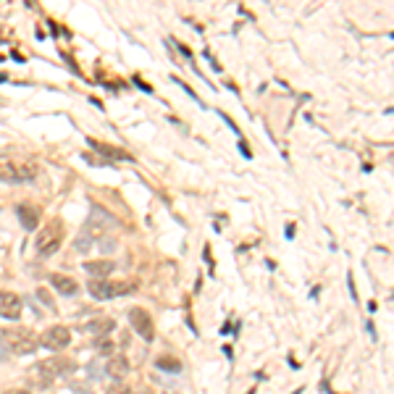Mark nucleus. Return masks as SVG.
<instances>
[{
	"label": "nucleus",
	"instance_id": "nucleus-1",
	"mask_svg": "<svg viewBox=\"0 0 394 394\" xmlns=\"http://www.w3.org/2000/svg\"><path fill=\"white\" fill-rule=\"evenodd\" d=\"M34 176H37L34 163H16L11 155H0V181L19 184V181H29Z\"/></svg>",
	"mask_w": 394,
	"mask_h": 394
},
{
	"label": "nucleus",
	"instance_id": "nucleus-2",
	"mask_svg": "<svg viewBox=\"0 0 394 394\" xmlns=\"http://www.w3.org/2000/svg\"><path fill=\"white\" fill-rule=\"evenodd\" d=\"M89 294L95 300H113V297H124V294L134 292L137 284L134 281H108V279H92L89 281Z\"/></svg>",
	"mask_w": 394,
	"mask_h": 394
},
{
	"label": "nucleus",
	"instance_id": "nucleus-3",
	"mask_svg": "<svg viewBox=\"0 0 394 394\" xmlns=\"http://www.w3.org/2000/svg\"><path fill=\"white\" fill-rule=\"evenodd\" d=\"M3 342L11 347V352H16V355H29V352L37 350V344H40L32 329H13V331H8V334L3 337Z\"/></svg>",
	"mask_w": 394,
	"mask_h": 394
},
{
	"label": "nucleus",
	"instance_id": "nucleus-4",
	"mask_svg": "<svg viewBox=\"0 0 394 394\" xmlns=\"http://www.w3.org/2000/svg\"><path fill=\"white\" fill-rule=\"evenodd\" d=\"M60 245H63V231H60L58 221H53L48 229L37 237V253H40L42 257H50V255H56L60 250Z\"/></svg>",
	"mask_w": 394,
	"mask_h": 394
},
{
	"label": "nucleus",
	"instance_id": "nucleus-5",
	"mask_svg": "<svg viewBox=\"0 0 394 394\" xmlns=\"http://www.w3.org/2000/svg\"><path fill=\"white\" fill-rule=\"evenodd\" d=\"M129 323H132V329L137 331L145 342H153V339H155L153 315H150L145 308H132V310H129Z\"/></svg>",
	"mask_w": 394,
	"mask_h": 394
},
{
	"label": "nucleus",
	"instance_id": "nucleus-6",
	"mask_svg": "<svg viewBox=\"0 0 394 394\" xmlns=\"http://www.w3.org/2000/svg\"><path fill=\"white\" fill-rule=\"evenodd\" d=\"M42 344L48 347V350H56V352H60V350H66V347L71 344V331L66 329V326H50L48 331L42 334Z\"/></svg>",
	"mask_w": 394,
	"mask_h": 394
},
{
	"label": "nucleus",
	"instance_id": "nucleus-7",
	"mask_svg": "<svg viewBox=\"0 0 394 394\" xmlns=\"http://www.w3.org/2000/svg\"><path fill=\"white\" fill-rule=\"evenodd\" d=\"M74 368V363H69L66 358H53V360H45L37 366V373H40V384H50L53 381V376H58V373H66V370H71Z\"/></svg>",
	"mask_w": 394,
	"mask_h": 394
},
{
	"label": "nucleus",
	"instance_id": "nucleus-8",
	"mask_svg": "<svg viewBox=\"0 0 394 394\" xmlns=\"http://www.w3.org/2000/svg\"><path fill=\"white\" fill-rule=\"evenodd\" d=\"M21 297L16 292H0V318H8V321H16L21 315Z\"/></svg>",
	"mask_w": 394,
	"mask_h": 394
},
{
	"label": "nucleus",
	"instance_id": "nucleus-9",
	"mask_svg": "<svg viewBox=\"0 0 394 394\" xmlns=\"http://www.w3.org/2000/svg\"><path fill=\"white\" fill-rule=\"evenodd\" d=\"M16 213H19V221H21V226H24L27 231H34L37 226H40V208H34V205H19Z\"/></svg>",
	"mask_w": 394,
	"mask_h": 394
},
{
	"label": "nucleus",
	"instance_id": "nucleus-10",
	"mask_svg": "<svg viewBox=\"0 0 394 394\" xmlns=\"http://www.w3.org/2000/svg\"><path fill=\"white\" fill-rule=\"evenodd\" d=\"M82 268H84L89 276H95V279H105V276H111L113 271H116V263L113 260H84Z\"/></svg>",
	"mask_w": 394,
	"mask_h": 394
},
{
	"label": "nucleus",
	"instance_id": "nucleus-11",
	"mask_svg": "<svg viewBox=\"0 0 394 394\" xmlns=\"http://www.w3.org/2000/svg\"><path fill=\"white\" fill-rule=\"evenodd\" d=\"M105 370H108L116 381H121V378L129 373V360L124 355H113V358H108V363H105Z\"/></svg>",
	"mask_w": 394,
	"mask_h": 394
},
{
	"label": "nucleus",
	"instance_id": "nucleus-12",
	"mask_svg": "<svg viewBox=\"0 0 394 394\" xmlns=\"http://www.w3.org/2000/svg\"><path fill=\"white\" fill-rule=\"evenodd\" d=\"M50 284L56 286V289L60 292V294H77V289H79V284L74 281L71 276H63V274H50Z\"/></svg>",
	"mask_w": 394,
	"mask_h": 394
},
{
	"label": "nucleus",
	"instance_id": "nucleus-13",
	"mask_svg": "<svg viewBox=\"0 0 394 394\" xmlns=\"http://www.w3.org/2000/svg\"><path fill=\"white\" fill-rule=\"evenodd\" d=\"M113 329H116V321H113V318H95V321L87 323V331L95 334V337H108Z\"/></svg>",
	"mask_w": 394,
	"mask_h": 394
},
{
	"label": "nucleus",
	"instance_id": "nucleus-14",
	"mask_svg": "<svg viewBox=\"0 0 394 394\" xmlns=\"http://www.w3.org/2000/svg\"><path fill=\"white\" fill-rule=\"evenodd\" d=\"M155 368L166 370V373H179L181 370V363L176 358H171V355H161V358L155 360Z\"/></svg>",
	"mask_w": 394,
	"mask_h": 394
},
{
	"label": "nucleus",
	"instance_id": "nucleus-15",
	"mask_svg": "<svg viewBox=\"0 0 394 394\" xmlns=\"http://www.w3.org/2000/svg\"><path fill=\"white\" fill-rule=\"evenodd\" d=\"M74 247H77L79 253H87V250L92 247V237H89L87 231H82L79 237H77V242H74Z\"/></svg>",
	"mask_w": 394,
	"mask_h": 394
},
{
	"label": "nucleus",
	"instance_id": "nucleus-16",
	"mask_svg": "<svg viewBox=\"0 0 394 394\" xmlns=\"http://www.w3.org/2000/svg\"><path fill=\"white\" fill-rule=\"evenodd\" d=\"M95 147H100V153H105V155H113V158H129L126 153H121V150H116V147H108V145H100V142H92Z\"/></svg>",
	"mask_w": 394,
	"mask_h": 394
},
{
	"label": "nucleus",
	"instance_id": "nucleus-17",
	"mask_svg": "<svg viewBox=\"0 0 394 394\" xmlns=\"http://www.w3.org/2000/svg\"><path fill=\"white\" fill-rule=\"evenodd\" d=\"M95 350H100V352H111L113 350V342L108 337H97L95 339Z\"/></svg>",
	"mask_w": 394,
	"mask_h": 394
},
{
	"label": "nucleus",
	"instance_id": "nucleus-18",
	"mask_svg": "<svg viewBox=\"0 0 394 394\" xmlns=\"http://www.w3.org/2000/svg\"><path fill=\"white\" fill-rule=\"evenodd\" d=\"M108 394H129V386H126L124 381H111Z\"/></svg>",
	"mask_w": 394,
	"mask_h": 394
},
{
	"label": "nucleus",
	"instance_id": "nucleus-19",
	"mask_svg": "<svg viewBox=\"0 0 394 394\" xmlns=\"http://www.w3.org/2000/svg\"><path fill=\"white\" fill-rule=\"evenodd\" d=\"M3 394H29L27 389H11V392H3Z\"/></svg>",
	"mask_w": 394,
	"mask_h": 394
},
{
	"label": "nucleus",
	"instance_id": "nucleus-20",
	"mask_svg": "<svg viewBox=\"0 0 394 394\" xmlns=\"http://www.w3.org/2000/svg\"><path fill=\"white\" fill-rule=\"evenodd\" d=\"M0 82H5V74H0Z\"/></svg>",
	"mask_w": 394,
	"mask_h": 394
},
{
	"label": "nucleus",
	"instance_id": "nucleus-21",
	"mask_svg": "<svg viewBox=\"0 0 394 394\" xmlns=\"http://www.w3.org/2000/svg\"><path fill=\"white\" fill-rule=\"evenodd\" d=\"M0 60H3V56H0Z\"/></svg>",
	"mask_w": 394,
	"mask_h": 394
}]
</instances>
